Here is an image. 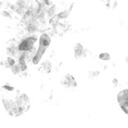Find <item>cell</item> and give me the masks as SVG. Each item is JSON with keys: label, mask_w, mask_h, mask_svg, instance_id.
Returning a JSON list of instances; mask_svg holds the SVG:
<instances>
[{"label": "cell", "mask_w": 128, "mask_h": 128, "mask_svg": "<svg viewBox=\"0 0 128 128\" xmlns=\"http://www.w3.org/2000/svg\"><path fill=\"white\" fill-rule=\"evenodd\" d=\"M9 92V94L3 96L2 104L10 115L12 117H19L29 110L30 100L27 94L15 91V89L10 91Z\"/></svg>", "instance_id": "obj_1"}, {"label": "cell", "mask_w": 128, "mask_h": 128, "mask_svg": "<svg viewBox=\"0 0 128 128\" xmlns=\"http://www.w3.org/2000/svg\"><path fill=\"white\" fill-rule=\"evenodd\" d=\"M118 102L121 109L128 115V89H124L118 94Z\"/></svg>", "instance_id": "obj_2"}, {"label": "cell", "mask_w": 128, "mask_h": 128, "mask_svg": "<svg viewBox=\"0 0 128 128\" xmlns=\"http://www.w3.org/2000/svg\"><path fill=\"white\" fill-rule=\"evenodd\" d=\"M38 41L35 36H31V38H28L24 39V41L20 44L19 46V50L20 51H27L32 49V47L34 45V43Z\"/></svg>", "instance_id": "obj_3"}, {"label": "cell", "mask_w": 128, "mask_h": 128, "mask_svg": "<svg viewBox=\"0 0 128 128\" xmlns=\"http://www.w3.org/2000/svg\"><path fill=\"white\" fill-rule=\"evenodd\" d=\"M61 84L66 88H76L77 86V82L72 75L67 74L61 80Z\"/></svg>", "instance_id": "obj_4"}, {"label": "cell", "mask_w": 128, "mask_h": 128, "mask_svg": "<svg viewBox=\"0 0 128 128\" xmlns=\"http://www.w3.org/2000/svg\"><path fill=\"white\" fill-rule=\"evenodd\" d=\"M46 49H47V47L39 44L38 51H36V54L34 55V57H33V58H32V63L34 64V65H38L39 62L41 61V59L42 58V56L44 55V54H45Z\"/></svg>", "instance_id": "obj_5"}, {"label": "cell", "mask_w": 128, "mask_h": 128, "mask_svg": "<svg viewBox=\"0 0 128 128\" xmlns=\"http://www.w3.org/2000/svg\"><path fill=\"white\" fill-rule=\"evenodd\" d=\"M50 42H51V39H50V36L47 34H46V33H43L39 38V44L40 45H42L44 46L47 47V48L49 47Z\"/></svg>", "instance_id": "obj_6"}, {"label": "cell", "mask_w": 128, "mask_h": 128, "mask_svg": "<svg viewBox=\"0 0 128 128\" xmlns=\"http://www.w3.org/2000/svg\"><path fill=\"white\" fill-rule=\"evenodd\" d=\"M51 67H52L51 63L49 61H45L41 64V66L39 67V70L40 72H42L43 73H50V70H51Z\"/></svg>", "instance_id": "obj_7"}, {"label": "cell", "mask_w": 128, "mask_h": 128, "mask_svg": "<svg viewBox=\"0 0 128 128\" xmlns=\"http://www.w3.org/2000/svg\"><path fill=\"white\" fill-rule=\"evenodd\" d=\"M84 50L83 49L81 50H79V44L76 46L75 48V53H76V58H82V57H84L85 54H84Z\"/></svg>", "instance_id": "obj_8"}, {"label": "cell", "mask_w": 128, "mask_h": 128, "mask_svg": "<svg viewBox=\"0 0 128 128\" xmlns=\"http://www.w3.org/2000/svg\"><path fill=\"white\" fill-rule=\"evenodd\" d=\"M12 72L13 74H15V75H16V74H19L20 72H22L21 70V68H20V64H15L14 66H12Z\"/></svg>", "instance_id": "obj_9"}, {"label": "cell", "mask_w": 128, "mask_h": 128, "mask_svg": "<svg viewBox=\"0 0 128 128\" xmlns=\"http://www.w3.org/2000/svg\"><path fill=\"white\" fill-rule=\"evenodd\" d=\"M2 88L3 90H5V91H9V92H10V91H13V90H14L15 88L11 86V85H9V84H5V85H3L2 87Z\"/></svg>", "instance_id": "obj_10"}, {"label": "cell", "mask_w": 128, "mask_h": 128, "mask_svg": "<svg viewBox=\"0 0 128 128\" xmlns=\"http://www.w3.org/2000/svg\"><path fill=\"white\" fill-rule=\"evenodd\" d=\"M100 58L103 59V60H109L110 58V57L107 53H104V54H102L100 55Z\"/></svg>", "instance_id": "obj_11"}, {"label": "cell", "mask_w": 128, "mask_h": 128, "mask_svg": "<svg viewBox=\"0 0 128 128\" xmlns=\"http://www.w3.org/2000/svg\"><path fill=\"white\" fill-rule=\"evenodd\" d=\"M8 63L9 64V66L12 67V66H14L15 64H16V62H15V60L13 59L12 58L9 57V58H8Z\"/></svg>", "instance_id": "obj_12"}, {"label": "cell", "mask_w": 128, "mask_h": 128, "mask_svg": "<svg viewBox=\"0 0 128 128\" xmlns=\"http://www.w3.org/2000/svg\"><path fill=\"white\" fill-rule=\"evenodd\" d=\"M44 1H45V2L46 3L47 5H49V4H50V0H44Z\"/></svg>", "instance_id": "obj_13"}]
</instances>
